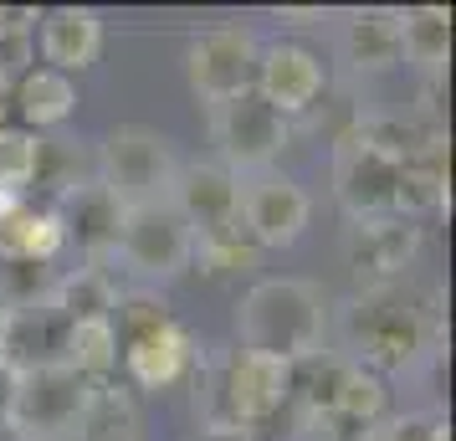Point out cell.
Here are the masks:
<instances>
[{"label":"cell","instance_id":"obj_1","mask_svg":"<svg viewBox=\"0 0 456 441\" xmlns=\"http://www.w3.org/2000/svg\"><path fill=\"white\" fill-rule=\"evenodd\" d=\"M338 339L344 359L370 375H400L441 349V303L415 282H385L359 288L338 308Z\"/></svg>","mask_w":456,"mask_h":441},{"label":"cell","instance_id":"obj_2","mask_svg":"<svg viewBox=\"0 0 456 441\" xmlns=\"http://www.w3.org/2000/svg\"><path fill=\"white\" fill-rule=\"evenodd\" d=\"M436 128L405 124V118H359L333 144V195L349 221L364 216H395V185L411 154Z\"/></svg>","mask_w":456,"mask_h":441},{"label":"cell","instance_id":"obj_3","mask_svg":"<svg viewBox=\"0 0 456 441\" xmlns=\"http://www.w3.org/2000/svg\"><path fill=\"white\" fill-rule=\"evenodd\" d=\"M323 329H329V298L303 277H262L236 303V344L247 355L303 364L318 359Z\"/></svg>","mask_w":456,"mask_h":441},{"label":"cell","instance_id":"obj_4","mask_svg":"<svg viewBox=\"0 0 456 441\" xmlns=\"http://www.w3.org/2000/svg\"><path fill=\"white\" fill-rule=\"evenodd\" d=\"M292 396H297V364L236 349L206 380L200 416H206V426L216 437H231V431H251V426L272 421Z\"/></svg>","mask_w":456,"mask_h":441},{"label":"cell","instance_id":"obj_5","mask_svg":"<svg viewBox=\"0 0 456 441\" xmlns=\"http://www.w3.org/2000/svg\"><path fill=\"white\" fill-rule=\"evenodd\" d=\"M93 380H83L67 364H42L16 375V400H11V437L16 441H77L93 411Z\"/></svg>","mask_w":456,"mask_h":441},{"label":"cell","instance_id":"obj_6","mask_svg":"<svg viewBox=\"0 0 456 441\" xmlns=\"http://www.w3.org/2000/svg\"><path fill=\"white\" fill-rule=\"evenodd\" d=\"M175 175H180V159H175V144L159 128L124 124V128H113L103 139V149H98V180H103L108 195L124 210L169 200Z\"/></svg>","mask_w":456,"mask_h":441},{"label":"cell","instance_id":"obj_7","mask_svg":"<svg viewBox=\"0 0 456 441\" xmlns=\"http://www.w3.org/2000/svg\"><path fill=\"white\" fill-rule=\"evenodd\" d=\"M113 257L134 277H144V282H175L180 273H190L195 236H190L185 216L169 200H159V206H139L124 216V232H118Z\"/></svg>","mask_w":456,"mask_h":441},{"label":"cell","instance_id":"obj_8","mask_svg":"<svg viewBox=\"0 0 456 441\" xmlns=\"http://www.w3.org/2000/svg\"><path fill=\"white\" fill-rule=\"evenodd\" d=\"M236 180H241L236 210H241V226H247L256 252L292 247L297 236L308 232L313 200H308V190L297 185V180H288L282 169H256V175H236Z\"/></svg>","mask_w":456,"mask_h":441},{"label":"cell","instance_id":"obj_9","mask_svg":"<svg viewBox=\"0 0 456 441\" xmlns=\"http://www.w3.org/2000/svg\"><path fill=\"white\" fill-rule=\"evenodd\" d=\"M256 37L247 26H210L200 31L185 52V78H190V93L200 98L206 108H221L231 98L251 93L256 83Z\"/></svg>","mask_w":456,"mask_h":441},{"label":"cell","instance_id":"obj_10","mask_svg":"<svg viewBox=\"0 0 456 441\" xmlns=\"http://www.w3.org/2000/svg\"><path fill=\"white\" fill-rule=\"evenodd\" d=\"M210 134L221 144V165L231 175H256V169H272V159L288 149V118L267 108L256 93H241L231 103L210 108Z\"/></svg>","mask_w":456,"mask_h":441},{"label":"cell","instance_id":"obj_11","mask_svg":"<svg viewBox=\"0 0 456 441\" xmlns=\"http://www.w3.org/2000/svg\"><path fill=\"white\" fill-rule=\"evenodd\" d=\"M415 252H420V226L400 221V216H364L349 221L344 232V257L359 288H385V282H405Z\"/></svg>","mask_w":456,"mask_h":441},{"label":"cell","instance_id":"obj_12","mask_svg":"<svg viewBox=\"0 0 456 441\" xmlns=\"http://www.w3.org/2000/svg\"><path fill=\"white\" fill-rule=\"evenodd\" d=\"M57 226H62V241L67 247H77L87 257V267H103L113 247H118V232H124V216L128 210L108 195V185L93 175V180H77L72 190L57 195Z\"/></svg>","mask_w":456,"mask_h":441},{"label":"cell","instance_id":"obj_13","mask_svg":"<svg viewBox=\"0 0 456 441\" xmlns=\"http://www.w3.org/2000/svg\"><path fill=\"white\" fill-rule=\"evenodd\" d=\"M118 359H124L128 380H134V390H149V396H159V390H175L185 375H195V334H190L180 318H165V323H154L144 334H134L118 344Z\"/></svg>","mask_w":456,"mask_h":441},{"label":"cell","instance_id":"obj_14","mask_svg":"<svg viewBox=\"0 0 456 441\" xmlns=\"http://www.w3.org/2000/svg\"><path fill=\"white\" fill-rule=\"evenodd\" d=\"M303 411H333V416L354 421V426H379L385 411H390V390H385L379 375L349 364L344 355H329L318 364L308 396H303Z\"/></svg>","mask_w":456,"mask_h":441},{"label":"cell","instance_id":"obj_15","mask_svg":"<svg viewBox=\"0 0 456 441\" xmlns=\"http://www.w3.org/2000/svg\"><path fill=\"white\" fill-rule=\"evenodd\" d=\"M323 83H329V78H323V62L313 57L308 46L272 42V46L256 52V83H251V93H256L267 108H277L282 118L308 113V108L318 103Z\"/></svg>","mask_w":456,"mask_h":441},{"label":"cell","instance_id":"obj_16","mask_svg":"<svg viewBox=\"0 0 456 441\" xmlns=\"http://www.w3.org/2000/svg\"><path fill=\"white\" fill-rule=\"evenodd\" d=\"M236 190L241 180L231 175L226 165H185L175 175V190H169V206L185 216L190 236H216V232H236L241 226V210H236Z\"/></svg>","mask_w":456,"mask_h":441},{"label":"cell","instance_id":"obj_17","mask_svg":"<svg viewBox=\"0 0 456 441\" xmlns=\"http://www.w3.org/2000/svg\"><path fill=\"white\" fill-rule=\"evenodd\" d=\"M67 323L52 303L46 308H21V314H5L0 323V359L26 375V370H42V364H62L67 355Z\"/></svg>","mask_w":456,"mask_h":441},{"label":"cell","instance_id":"obj_18","mask_svg":"<svg viewBox=\"0 0 456 441\" xmlns=\"http://www.w3.org/2000/svg\"><path fill=\"white\" fill-rule=\"evenodd\" d=\"M37 21H42V57L52 72L72 78V72L98 62V52H103V16L98 11H87V5H57V11H46Z\"/></svg>","mask_w":456,"mask_h":441},{"label":"cell","instance_id":"obj_19","mask_svg":"<svg viewBox=\"0 0 456 441\" xmlns=\"http://www.w3.org/2000/svg\"><path fill=\"white\" fill-rule=\"evenodd\" d=\"M62 226H57V216L52 206H31L26 200L21 210H11L5 221H0V262L5 267H16V262H31V267H52L57 257H62Z\"/></svg>","mask_w":456,"mask_h":441},{"label":"cell","instance_id":"obj_20","mask_svg":"<svg viewBox=\"0 0 456 441\" xmlns=\"http://www.w3.org/2000/svg\"><path fill=\"white\" fill-rule=\"evenodd\" d=\"M338 46L359 72H395L400 67V11H349Z\"/></svg>","mask_w":456,"mask_h":441},{"label":"cell","instance_id":"obj_21","mask_svg":"<svg viewBox=\"0 0 456 441\" xmlns=\"http://www.w3.org/2000/svg\"><path fill=\"white\" fill-rule=\"evenodd\" d=\"M452 57V11L441 5H415L400 11V62L420 72H441Z\"/></svg>","mask_w":456,"mask_h":441},{"label":"cell","instance_id":"obj_22","mask_svg":"<svg viewBox=\"0 0 456 441\" xmlns=\"http://www.w3.org/2000/svg\"><path fill=\"white\" fill-rule=\"evenodd\" d=\"M16 108L31 128H52L67 124L72 108H77V83L52 72V67H26L21 83H16Z\"/></svg>","mask_w":456,"mask_h":441},{"label":"cell","instance_id":"obj_23","mask_svg":"<svg viewBox=\"0 0 456 441\" xmlns=\"http://www.w3.org/2000/svg\"><path fill=\"white\" fill-rule=\"evenodd\" d=\"M118 282L103 273V267H77V273L57 277V293H52V308L67 318V323H93V318H113L118 308Z\"/></svg>","mask_w":456,"mask_h":441},{"label":"cell","instance_id":"obj_24","mask_svg":"<svg viewBox=\"0 0 456 441\" xmlns=\"http://www.w3.org/2000/svg\"><path fill=\"white\" fill-rule=\"evenodd\" d=\"M67 370H77L83 380L103 385L118 370V334H113V318H93V323H72L67 329Z\"/></svg>","mask_w":456,"mask_h":441},{"label":"cell","instance_id":"obj_25","mask_svg":"<svg viewBox=\"0 0 456 441\" xmlns=\"http://www.w3.org/2000/svg\"><path fill=\"white\" fill-rule=\"evenodd\" d=\"M77 441H139V405H134V396L103 380L93 390V411H87V426Z\"/></svg>","mask_w":456,"mask_h":441},{"label":"cell","instance_id":"obj_26","mask_svg":"<svg viewBox=\"0 0 456 441\" xmlns=\"http://www.w3.org/2000/svg\"><path fill=\"white\" fill-rule=\"evenodd\" d=\"M206 267L210 277H231V273H247L262 262V252L251 247L247 226H236V232H216V236H195V257H190V267Z\"/></svg>","mask_w":456,"mask_h":441},{"label":"cell","instance_id":"obj_27","mask_svg":"<svg viewBox=\"0 0 456 441\" xmlns=\"http://www.w3.org/2000/svg\"><path fill=\"white\" fill-rule=\"evenodd\" d=\"M57 277H62V273H52V267H31V262L5 267V262H0V308H5V314L46 308L52 293H57Z\"/></svg>","mask_w":456,"mask_h":441},{"label":"cell","instance_id":"obj_28","mask_svg":"<svg viewBox=\"0 0 456 441\" xmlns=\"http://www.w3.org/2000/svg\"><path fill=\"white\" fill-rule=\"evenodd\" d=\"M42 165V139L26 128H0V190H31Z\"/></svg>","mask_w":456,"mask_h":441},{"label":"cell","instance_id":"obj_29","mask_svg":"<svg viewBox=\"0 0 456 441\" xmlns=\"http://www.w3.org/2000/svg\"><path fill=\"white\" fill-rule=\"evenodd\" d=\"M370 441H452V421L436 411H411V416H385L370 431Z\"/></svg>","mask_w":456,"mask_h":441},{"label":"cell","instance_id":"obj_30","mask_svg":"<svg viewBox=\"0 0 456 441\" xmlns=\"http://www.w3.org/2000/svg\"><path fill=\"white\" fill-rule=\"evenodd\" d=\"M11 400H16V370L0 359V431L11 426Z\"/></svg>","mask_w":456,"mask_h":441},{"label":"cell","instance_id":"obj_31","mask_svg":"<svg viewBox=\"0 0 456 441\" xmlns=\"http://www.w3.org/2000/svg\"><path fill=\"white\" fill-rule=\"evenodd\" d=\"M26 200H31V195H21V190H0V221H5L11 210H21Z\"/></svg>","mask_w":456,"mask_h":441},{"label":"cell","instance_id":"obj_32","mask_svg":"<svg viewBox=\"0 0 456 441\" xmlns=\"http://www.w3.org/2000/svg\"><path fill=\"white\" fill-rule=\"evenodd\" d=\"M323 11H282V21H297V26H308V21H318Z\"/></svg>","mask_w":456,"mask_h":441},{"label":"cell","instance_id":"obj_33","mask_svg":"<svg viewBox=\"0 0 456 441\" xmlns=\"http://www.w3.org/2000/svg\"><path fill=\"white\" fill-rule=\"evenodd\" d=\"M0 323H5V308H0Z\"/></svg>","mask_w":456,"mask_h":441}]
</instances>
